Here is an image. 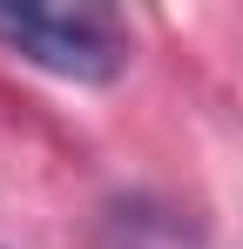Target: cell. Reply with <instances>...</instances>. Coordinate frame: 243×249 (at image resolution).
<instances>
[{
	"instance_id": "2",
	"label": "cell",
	"mask_w": 243,
	"mask_h": 249,
	"mask_svg": "<svg viewBox=\"0 0 243 249\" xmlns=\"http://www.w3.org/2000/svg\"><path fill=\"white\" fill-rule=\"evenodd\" d=\"M101 249H202V236H196V222H182V209L135 196V202H115V209H108Z\"/></svg>"
},
{
	"instance_id": "1",
	"label": "cell",
	"mask_w": 243,
	"mask_h": 249,
	"mask_svg": "<svg viewBox=\"0 0 243 249\" xmlns=\"http://www.w3.org/2000/svg\"><path fill=\"white\" fill-rule=\"evenodd\" d=\"M0 47L14 61H27L54 81L75 88H108L135 54V34L115 7L101 0H75V7H54V0H0Z\"/></svg>"
}]
</instances>
